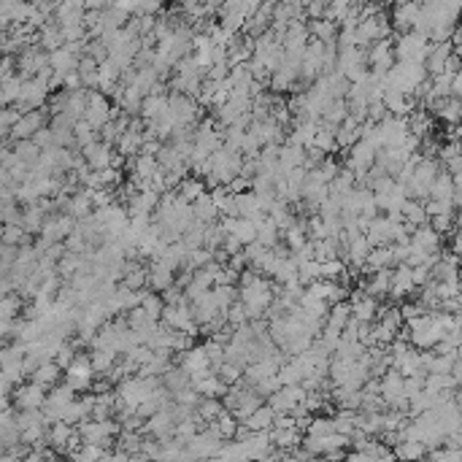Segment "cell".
<instances>
[{"mask_svg": "<svg viewBox=\"0 0 462 462\" xmlns=\"http://www.w3.org/2000/svg\"><path fill=\"white\" fill-rule=\"evenodd\" d=\"M65 373V384L73 389V392H90V384H92V365H90V354L87 352H76L73 363L63 370Z\"/></svg>", "mask_w": 462, "mask_h": 462, "instance_id": "obj_1", "label": "cell"}, {"mask_svg": "<svg viewBox=\"0 0 462 462\" xmlns=\"http://www.w3.org/2000/svg\"><path fill=\"white\" fill-rule=\"evenodd\" d=\"M47 108L41 106V108H33V111H24L19 119L14 122L11 127H8V141H24V138H33V133L38 130V127H44L47 124Z\"/></svg>", "mask_w": 462, "mask_h": 462, "instance_id": "obj_2", "label": "cell"}, {"mask_svg": "<svg viewBox=\"0 0 462 462\" xmlns=\"http://www.w3.org/2000/svg\"><path fill=\"white\" fill-rule=\"evenodd\" d=\"M11 397H14V406L17 409H41L44 400H47V389L41 384H35L33 379L27 381H19L17 387L11 389Z\"/></svg>", "mask_w": 462, "mask_h": 462, "instance_id": "obj_3", "label": "cell"}, {"mask_svg": "<svg viewBox=\"0 0 462 462\" xmlns=\"http://www.w3.org/2000/svg\"><path fill=\"white\" fill-rule=\"evenodd\" d=\"M346 151H349V157H346V163H343V165H346L349 170H354V176H357V179L365 176V170L376 163V149L368 144V141H363V138H360V141H354V144L349 146Z\"/></svg>", "mask_w": 462, "mask_h": 462, "instance_id": "obj_4", "label": "cell"}, {"mask_svg": "<svg viewBox=\"0 0 462 462\" xmlns=\"http://www.w3.org/2000/svg\"><path fill=\"white\" fill-rule=\"evenodd\" d=\"M114 117V111H111V106H108V100L103 97V92H95V90H87V108H84V114H81V119H87L95 130H100L106 122Z\"/></svg>", "mask_w": 462, "mask_h": 462, "instance_id": "obj_5", "label": "cell"}, {"mask_svg": "<svg viewBox=\"0 0 462 462\" xmlns=\"http://www.w3.org/2000/svg\"><path fill=\"white\" fill-rule=\"evenodd\" d=\"M379 135H381V146L384 149H395V146H403L406 135H409V124L406 117H384L379 122Z\"/></svg>", "mask_w": 462, "mask_h": 462, "instance_id": "obj_6", "label": "cell"}, {"mask_svg": "<svg viewBox=\"0 0 462 462\" xmlns=\"http://www.w3.org/2000/svg\"><path fill=\"white\" fill-rule=\"evenodd\" d=\"M81 151V157L87 160V165L92 170H103L111 165V154H114V146H108L106 141H100V138H95V141H90L87 146H81L79 149Z\"/></svg>", "mask_w": 462, "mask_h": 462, "instance_id": "obj_7", "label": "cell"}, {"mask_svg": "<svg viewBox=\"0 0 462 462\" xmlns=\"http://www.w3.org/2000/svg\"><path fill=\"white\" fill-rule=\"evenodd\" d=\"M411 292H413L411 267L406 265V263H397V265L392 267V273H389V295H392L395 300H403V297L411 295Z\"/></svg>", "mask_w": 462, "mask_h": 462, "instance_id": "obj_8", "label": "cell"}, {"mask_svg": "<svg viewBox=\"0 0 462 462\" xmlns=\"http://www.w3.org/2000/svg\"><path fill=\"white\" fill-rule=\"evenodd\" d=\"M349 306H352V316L357 322H376V314H379V300L365 295V292H357L349 297Z\"/></svg>", "mask_w": 462, "mask_h": 462, "instance_id": "obj_9", "label": "cell"}, {"mask_svg": "<svg viewBox=\"0 0 462 462\" xmlns=\"http://www.w3.org/2000/svg\"><path fill=\"white\" fill-rule=\"evenodd\" d=\"M409 241L416 243V246H422L427 254H436V251L443 249V236H440L438 230H433L430 224H419V227H413L411 236H409Z\"/></svg>", "mask_w": 462, "mask_h": 462, "instance_id": "obj_10", "label": "cell"}, {"mask_svg": "<svg viewBox=\"0 0 462 462\" xmlns=\"http://www.w3.org/2000/svg\"><path fill=\"white\" fill-rule=\"evenodd\" d=\"M173 267H168L163 260H151V265L146 267V287L154 292H163L165 287L173 284Z\"/></svg>", "mask_w": 462, "mask_h": 462, "instance_id": "obj_11", "label": "cell"}, {"mask_svg": "<svg viewBox=\"0 0 462 462\" xmlns=\"http://www.w3.org/2000/svg\"><path fill=\"white\" fill-rule=\"evenodd\" d=\"M400 219L406 222V227L413 230L419 224H427V211H424V200H416V197H406L400 203Z\"/></svg>", "mask_w": 462, "mask_h": 462, "instance_id": "obj_12", "label": "cell"}, {"mask_svg": "<svg viewBox=\"0 0 462 462\" xmlns=\"http://www.w3.org/2000/svg\"><path fill=\"white\" fill-rule=\"evenodd\" d=\"M303 154H306V146L281 144L279 146V160H276V168L281 170V173H287V170L303 165Z\"/></svg>", "mask_w": 462, "mask_h": 462, "instance_id": "obj_13", "label": "cell"}, {"mask_svg": "<svg viewBox=\"0 0 462 462\" xmlns=\"http://www.w3.org/2000/svg\"><path fill=\"white\" fill-rule=\"evenodd\" d=\"M30 379H33L35 384H41L44 389H51L57 381H63V368L54 363V360H49V363L38 365V368L30 373Z\"/></svg>", "mask_w": 462, "mask_h": 462, "instance_id": "obj_14", "label": "cell"}, {"mask_svg": "<svg viewBox=\"0 0 462 462\" xmlns=\"http://www.w3.org/2000/svg\"><path fill=\"white\" fill-rule=\"evenodd\" d=\"M224 411V406H222V397H211V395H200V400H197V406H195V416H197V422H214L219 413Z\"/></svg>", "mask_w": 462, "mask_h": 462, "instance_id": "obj_15", "label": "cell"}, {"mask_svg": "<svg viewBox=\"0 0 462 462\" xmlns=\"http://www.w3.org/2000/svg\"><path fill=\"white\" fill-rule=\"evenodd\" d=\"M236 208H238V217H246V219H251V222H260V219L265 217V214L260 211L257 195L251 192V190L236 195Z\"/></svg>", "mask_w": 462, "mask_h": 462, "instance_id": "obj_16", "label": "cell"}, {"mask_svg": "<svg viewBox=\"0 0 462 462\" xmlns=\"http://www.w3.org/2000/svg\"><path fill=\"white\" fill-rule=\"evenodd\" d=\"M44 219H47V214L41 211L38 200H35V203H27V206H24V211H22V230L27 233V236H38V233H41Z\"/></svg>", "mask_w": 462, "mask_h": 462, "instance_id": "obj_17", "label": "cell"}, {"mask_svg": "<svg viewBox=\"0 0 462 462\" xmlns=\"http://www.w3.org/2000/svg\"><path fill=\"white\" fill-rule=\"evenodd\" d=\"M192 214L195 219H200V222H217L219 219V211H217V206H214V200H211V195H208V190L203 195H197L192 200Z\"/></svg>", "mask_w": 462, "mask_h": 462, "instance_id": "obj_18", "label": "cell"}, {"mask_svg": "<svg viewBox=\"0 0 462 462\" xmlns=\"http://www.w3.org/2000/svg\"><path fill=\"white\" fill-rule=\"evenodd\" d=\"M273 416H276V411L263 403V406H257L254 411L243 419V424H246L249 430H270V427H273Z\"/></svg>", "mask_w": 462, "mask_h": 462, "instance_id": "obj_19", "label": "cell"}, {"mask_svg": "<svg viewBox=\"0 0 462 462\" xmlns=\"http://www.w3.org/2000/svg\"><path fill=\"white\" fill-rule=\"evenodd\" d=\"M160 384H163L165 389H170V395H173L176 389L190 387V373H187L181 365H170L168 370L160 376Z\"/></svg>", "mask_w": 462, "mask_h": 462, "instance_id": "obj_20", "label": "cell"}, {"mask_svg": "<svg viewBox=\"0 0 462 462\" xmlns=\"http://www.w3.org/2000/svg\"><path fill=\"white\" fill-rule=\"evenodd\" d=\"M138 306L144 308L149 319L160 322V314H163V306H165V300H163V295H160V292H154V290H149V287H144V290H141V303H138Z\"/></svg>", "mask_w": 462, "mask_h": 462, "instance_id": "obj_21", "label": "cell"}, {"mask_svg": "<svg viewBox=\"0 0 462 462\" xmlns=\"http://www.w3.org/2000/svg\"><path fill=\"white\" fill-rule=\"evenodd\" d=\"M203 192H206V181H203L200 176H184V179L176 184V195H179L181 200H190V203Z\"/></svg>", "mask_w": 462, "mask_h": 462, "instance_id": "obj_22", "label": "cell"}, {"mask_svg": "<svg viewBox=\"0 0 462 462\" xmlns=\"http://www.w3.org/2000/svg\"><path fill=\"white\" fill-rule=\"evenodd\" d=\"M14 154L19 157V163H24L27 168H33L41 157V146L35 144L33 138H24V141H14Z\"/></svg>", "mask_w": 462, "mask_h": 462, "instance_id": "obj_23", "label": "cell"}, {"mask_svg": "<svg viewBox=\"0 0 462 462\" xmlns=\"http://www.w3.org/2000/svg\"><path fill=\"white\" fill-rule=\"evenodd\" d=\"M254 224H257V238H254V241H260L263 246H267V249L281 238V230L276 227V222L267 217V214L260 219V222H254Z\"/></svg>", "mask_w": 462, "mask_h": 462, "instance_id": "obj_24", "label": "cell"}, {"mask_svg": "<svg viewBox=\"0 0 462 462\" xmlns=\"http://www.w3.org/2000/svg\"><path fill=\"white\" fill-rule=\"evenodd\" d=\"M141 141H144V135L141 133H135V130H124L119 138H117V151H119L122 157H133V154H138V149H141Z\"/></svg>", "mask_w": 462, "mask_h": 462, "instance_id": "obj_25", "label": "cell"}, {"mask_svg": "<svg viewBox=\"0 0 462 462\" xmlns=\"http://www.w3.org/2000/svg\"><path fill=\"white\" fill-rule=\"evenodd\" d=\"M117 357L119 354H114V352H106V349H92L90 352V365H92V373H108L111 370V365L117 363Z\"/></svg>", "mask_w": 462, "mask_h": 462, "instance_id": "obj_26", "label": "cell"}, {"mask_svg": "<svg viewBox=\"0 0 462 462\" xmlns=\"http://www.w3.org/2000/svg\"><path fill=\"white\" fill-rule=\"evenodd\" d=\"M424 443H419V440H400V443H395L392 446V454L395 457H406V460H419V457H424Z\"/></svg>", "mask_w": 462, "mask_h": 462, "instance_id": "obj_27", "label": "cell"}, {"mask_svg": "<svg viewBox=\"0 0 462 462\" xmlns=\"http://www.w3.org/2000/svg\"><path fill=\"white\" fill-rule=\"evenodd\" d=\"M316 124H319V122H316ZM311 146H316V149L324 151V154L340 151L338 144H336V133H330V130H324V127H316L314 138H311Z\"/></svg>", "mask_w": 462, "mask_h": 462, "instance_id": "obj_28", "label": "cell"}, {"mask_svg": "<svg viewBox=\"0 0 462 462\" xmlns=\"http://www.w3.org/2000/svg\"><path fill=\"white\" fill-rule=\"evenodd\" d=\"M22 306H24L22 295H14V292L3 295L0 297V319H17L19 311H22Z\"/></svg>", "mask_w": 462, "mask_h": 462, "instance_id": "obj_29", "label": "cell"}, {"mask_svg": "<svg viewBox=\"0 0 462 462\" xmlns=\"http://www.w3.org/2000/svg\"><path fill=\"white\" fill-rule=\"evenodd\" d=\"M436 117H440V122L443 124H457L460 122V97H446L443 100V106L436 111Z\"/></svg>", "mask_w": 462, "mask_h": 462, "instance_id": "obj_30", "label": "cell"}, {"mask_svg": "<svg viewBox=\"0 0 462 462\" xmlns=\"http://www.w3.org/2000/svg\"><path fill=\"white\" fill-rule=\"evenodd\" d=\"M24 241H30V236L22 230V224H3V227H0V243L19 246V243Z\"/></svg>", "mask_w": 462, "mask_h": 462, "instance_id": "obj_31", "label": "cell"}, {"mask_svg": "<svg viewBox=\"0 0 462 462\" xmlns=\"http://www.w3.org/2000/svg\"><path fill=\"white\" fill-rule=\"evenodd\" d=\"M73 138H76V146L81 149V146H87L90 141L100 138V135H97V130L87 119H79L76 124H73Z\"/></svg>", "mask_w": 462, "mask_h": 462, "instance_id": "obj_32", "label": "cell"}, {"mask_svg": "<svg viewBox=\"0 0 462 462\" xmlns=\"http://www.w3.org/2000/svg\"><path fill=\"white\" fill-rule=\"evenodd\" d=\"M214 427H217L219 436L227 440V438H233V433H236V427H238V419H236V416H233L230 411H222L217 419H214Z\"/></svg>", "mask_w": 462, "mask_h": 462, "instance_id": "obj_33", "label": "cell"}, {"mask_svg": "<svg viewBox=\"0 0 462 462\" xmlns=\"http://www.w3.org/2000/svg\"><path fill=\"white\" fill-rule=\"evenodd\" d=\"M203 352H206V357H208V365H211V370H217L219 365L224 363V346L219 343V340L208 338L203 343Z\"/></svg>", "mask_w": 462, "mask_h": 462, "instance_id": "obj_34", "label": "cell"}, {"mask_svg": "<svg viewBox=\"0 0 462 462\" xmlns=\"http://www.w3.org/2000/svg\"><path fill=\"white\" fill-rule=\"evenodd\" d=\"M333 433V416H311L303 436H327Z\"/></svg>", "mask_w": 462, "mask_h": 462, "instance_id": "obj_35", "label": "cell"}, {"mask_svg": "<svg viewBox=\"0 0 462 462\" xmlns=\"http://www.w3.org/2000/svg\"><path fill=\"white\" fill-rule=\"evenodd\" d=\"M73 357H76V346H73L71 340H65V343H60V349L54 352V363L60 365L63 370L73 363Z\"/></svg>", "mask_w": 462, "mask_h": 462, "instance_id": "obj_36", "label": "cell"}, {"mask_svg": "<svg viewBox=\"0 0 462 462\" xmlns=\"http://www.w3.org/2000/svg\"><path fill=\"white\" fill-rule=\"evenodd\" d=\"M227 322L233 324V327H238L246 322V306H243L241 300H233L230 306H227Z\"/></svg>", "mask_w": 462, "mask_h": 462, "instance_id": "obj_37", "label": "cell"}, {"mask_svg": "<svg viewBox=\"0 0 462 462\" xmlns=\"http://www.w3.org/2000/svg\"><path fill=\"white\" fill-rule=\"evenodd\" d=\"M224 187H227V192H233V195L246 192V190H251V179H246V176H241V173H238V176H233V179H230Z\"/></svg>", "mask_w": 462, "mask_h": 462, "instance_id": "obj_38", "label": "cell"}, {"mask_svg": "<svg viewBox=\"0 0 462 462\" xmlns=\"http://www.w3.org/2000/svg\"><path fill=\"white\" fill-rule=\"evenodd\" d=\"M311 30H314L322 41H333V35H336V27H333L330 22H314Z\"/></svg>", "mask_w": 462, "mask_h": 462, "instance_id": "obj_39", "label": "cell"}, {"mask_svg": "<svg viewBox=\"0 0 462 462\" xmlns=\"http://www.w3.org/2000/svg\"><path fill=\"white\" fill-rule=\"evenodd\" d=\"M222 249H224L227 254H236V251H241L243 249V243L238 241L236 236H230V233H227V236H224V241H222Z\"/></svg>", "mask_w": 462, "mask_h": 462, "instance_id": "obj_40", "label": "cell"}, {"mask_svg": "<svg viewBox=\"0 0 462 462\" xmlns=\"http://www.w3.org/2000/svg\"><path fill=\"white\" fill-rule=\"evenodd\" d=\"M6 149V133H0V151Z\"/></svg>", "mask_w": 462, "mask_h": 462, "instance_id": "obj_41", "label": "cell"}]
</instances>
